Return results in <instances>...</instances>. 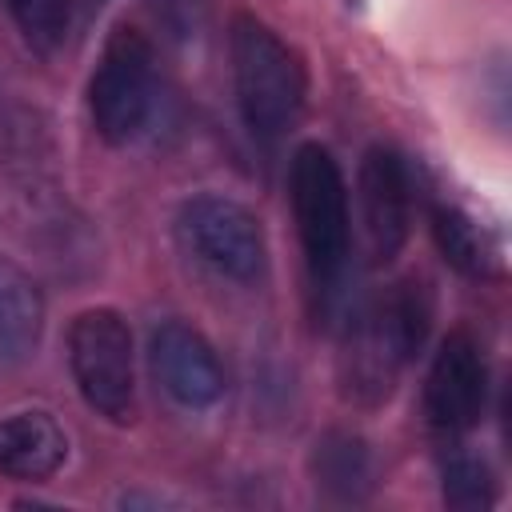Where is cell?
Returning <instances> with one entry per match:
<instances>
[{
  "label": "cell",
  "mask_w": 512,
  "mask_h": 512,
  "mask_svg": "<svg viewBox=\"0 0 512 512\" xmlns=\"http://www.w3.org/2000/svg\"><path fill=\"white\" fill-rule=\"evenodd\" d=\"M12 24L36 52H56L72 28V0H4Z\"/></svg>",
  "instance_id": "14"
},
{
  "label": "cell",
  "mask_w": 512,
  "mask_h": 512,
  "mask_svg": "<svg viewBox=\"0 0 512 512\" xmlns=\"http://www.w3.org/2000/svg\"><path fill=\"white\" fill-rule=\"evenodd\" d=\"M356 200H360V228L368 240L372 260H392L412 228V180H408V164L376 144L364 152L360 160V176H356Z\"/></svg>",
  "instance_id": "8"
},
{
  "label": "cell",
  "mask_w": 512,
  "mask_h": 512,
  "mask_svg": "<svg viewBox=\"0 0 512 512\" xmlns=\"http://www.w3.org/2000/svg\"><path fill=\"white\" fill-rule=\"evenodd\" d=\"M228 52H232L236 104H240L248 132L260 140L284 136L296 124L304 96H308L304 60L268 24H260L256 16H244V12L232 16Z\"/></svg>",
  "instance_id": "2"
},
{
  "label": "cell",
  "mask_w": 512,
  "mask_h": 512,
  "mask_svg": "<svg viewBox=\"0 0 512 512\" xmlns=\"http://www.w3.org/2000/svg\"><path fill=\"white\" fill-rule=\"evenodd\" d=\"M432 236L436 248L444 252V260L452 268H460L464 276H496L500 272V248L492 244V236L456 204H432Z\"/></svg>",
  "instance_id": "13"
},
{
  "label": "cell",
  "mask_w": 512,
  "mask_h": 512,
  "mask_svg": "<svg viewBox=\"0 0 512 512\" xmlns=\"http://www.w3.org/2000/svg\"><path fill=\"white\" fill-rule=\"evenodd\" d=\"M428 320H432L428 292L412 280L392 284L384 296L368 300L352 316L344 336L340 368L348 396H356L360 404H380L392 392L400 368L424 344Z\"/></svg>",
  "instance_id": "1"
},
{
  "label": "cell",
  "mask_w": 512,
  "mask_h": 512,
  "mask_svg": "<svg viewBox=\"0 0 512 512\" xmlns=\"http://www.w3.org/2000/svg\"><path fill=\"white\" fill-rule=\"evenodd\" d=\"M148 364L160 388L184 408H208L224 396V368L212 344L184 320H164L148 336Z\"/></svg>",
  "instance_id": "9"
},
{
  "label": "cell",
  "mask_w": 512,
  "mask_h": 512,
  "mask_svg": "<svg viewBox=\"0 0 512 512\" xmlns=\"http://www.w3.org/2000/svg\"><path fill=\"white\" fill-rule=\"evenodd\" d=\"M444 500L452 508H488L496 500V484L484 460L476 456H456L444 468Z\"/></svg>",
  "instance_id": "15"
},
{
  "label": "cell",
  "mask_w": 512,
  "mask_h": 512,
  "mask_svg": "<svg viewBox=\"0 0 512 512\" xmlns=\"http://www.w3.org/2000/svg\"><path fill=\"white\" fill-rule=\"evenodd\" d=\"M176 232H180V244L216 276L252 284L268 264V244L256 212L232 196L200 192L184 200L176 212Z\"/></svg>",
  "instance_id": "6"
},
{
  "label": "cell",
  "mask_w": 512,
  "mask_h": 512,
  "mask_svg": "<svg viewBox=\"0 0 512 512\" xmlns=\"http://www.w3.org/2000/svg\"><path fill=\"white\" fill-rule=\"evenodd\" d=\"M312 476L336 500H364L372 488V452L352 432H324L312 448Z\"/></svg>",
  "instance_id": "12"
},
{
  "label": "cell",
  "mask_w": 512,
  "mask_h": 512,
  "mask_svg": "<svg viewBox=\"0 0 512 512\" xmlns=\"http://www.w3.org/2000/svg\"><path fill=\"white\" fill-rule=\"evenodd\" d=\"M68 368L80 400L112 420L136 416V372H132V328L116 308H84L68 328Z\"/></svg>",
  "instance_id": "5"
},
{
  "label": "cell",
  "mask_w": 512,
  "mask_h": 512,
  "mask_svg": "<svg viewBox=\"0 0 512 512\" xmlns=\"http://www.w3.org/2000/svg\"><path fill=\"white\" fill-rule=\"evenodd\" d=\"M68 460V436L48 412H12L0 420V472L12 480H48Z\"/></svg>",
  "instance_id": "10"
},
{
  "label": "cell",
  "mask_w": 512,
  "mask_h": 512,
  "mask_svg": "<svg viewBox=\"0 0 512 512\" xmlns=\"http://www.w3.org/2000/svg\"><path fill=\"white\" fill-rule=\"evenodd\" d=\"M44 332V292L40 284L0 256V364L28 360Z\"/></svg>",
  "instance_id": "11"
},
{
  "label": "cell",
  "mask_w": 512,
  "mask_h": 512,
  "mask_svg": "<svg viewBox=\"0 0 512 512\" xmlns=\"http://www.w3.org/2000/svg\"><path fill=\"white\" fill-rule=\"evenodd\" d=\"M292 220L304 248V264L316 288H336L348 272L352 256V212H348V184L336 156L324 144H300L288 172Z\"/></svg>",
  "instance_id": "3"
},
{
  "label": "cell",
  "mask_w": 512,
  "mask_h": 512,
  "mask_svg": "<svg viewBox=\"0 0 512 512\" xmlns=\"http://www.w3.org/2000/svg\"><path fill=\"white\" fill-rule=\"evenodd\" d=\"M488 404V364L468 332H448L424 376V416L436 432L460 436L480 424Z\"/></svg>",
  "instance_id": "7"
},
{
  "label": "cell",
  "mask_w": 512,
  "mask_h": 512,
  "mask_svg": "<svg viewBox=\"0 0 512 512\" xmlns=\"http://www.w3.org/2000/svg\"><path fill=\"white\" fill-rule=\"evenodd\" d=\"M156 112V60L144 32L120 24L104 40L100 64L88 80V116L100 140L132 144Z\"/></svg>",
  "instance_id": "4"
}]
</instances>
